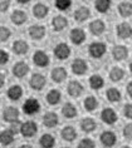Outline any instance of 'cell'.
Wrapping results in <instances>:
<instances>
[{
	"instance_id": "4dcf8cb0",
	"label": "cell",
	"mask_w": 132,
	"mask_h": 148,
	"mask_svg": "<svg viewBox=\"0 0 132 148\" xmlns=\"http://www.w3.org/2000/svg\"><path fill=\"white\" fill-rule=\"evenodd\" d=\"M111 5H112L111 0H96V1H94V8L101 14L107 13L108 10L111 9Z\"/></svg>"
},
{
	"instance_id": "7a4b0ae2",
	"label": "cell",
	"mask_w": 132,
	"mask_h": 148,
	"mask_svg": "<svg viewBox=\"0 0 132 148\" xmlns=\"http://www.w3.org/2000/svg\"><path fill=\"white\" fill-rule=\"evenodd\" d=\"M100 140H101V143L103 147L111 148L117 143V136H116V133L112 132V131H104V132L101 133Z\"/></svg>"
},
{
	"instance_id": "44dd1931",
	"label": "cell",
	"mask_w": 132,
	"mask_h": 148,
	"mask_svg": "<svg viewBox=\"0 0 132 148\" xmlns=\"http://www.w3.org/2000/svg\"><path fill=\"white\" fill-rule=\"evenodd\" d=\"M67 27H68L67 18L60 16V15H57V16H54L53 19H52V28L56 32H62L63 29H65Z\"/></svg>"
},
{
	"instance_id": "d6a6232c",
	"label": "cell",
	"mask_w": 132,
	"mask_h": 148,
	"mask_svg": "<svg viewBox=\"0 0 132 148\" xmlns=\"http://www.w3.org/2000/svg\"><path fill=\"white\" fill-rule=\"evenodd\" d=\"M39 144L42 148H53L54 144H56V139L52 134L47 133V134H43L39 139Z\"/></svg>"
},
{
	"instance_id": "7402d4cb",
	"label": "cell",
	"mask_w": 132,
	"mask_h": 148,
	"mask_svg": "<svg viewBox=\"0 0 132 148\" xmlns=\"http://www.w3.org/2000/svg\"><path fill=\"white\" fill-rule=\"evenodd\" d=\"M60 136H62V138L64 140H67V142H73V140L77 138V131L72 125H67V127H64L60 131Z\"/></svg>"
},
{
	"instance_id": "e575fe53",
	"label": "cell",
	"mask_w": 132,
	"mask_h": 148,
	"mask_svg": "<svg viewBox=\"0 0 132 148\" xmlns=\"http://www.w3.org/2000/svg\"><path fill=\"white\" fill-rule=\"evenodd\" d=\"M88 83H89V87L92 88V89H101L102 87H103V84H104V80L103 78L100 75V74H93L92 77L89 78V80H88Z\"/></svg>"
},
{
	"instance_id": "277c9868",
	"label": "cell",
	"mask_w": 132,
	"mask_h": 148,
	"mask_svg": "<svg viewBox=\"0 0 132 148\" xmlns=\"http://www.w3.org/2000/svg\"><path fill=\"white\" fill-rule=\"evenodd\" d=\"M23 110L27 114H29V116L36 114L40 110V103L38 102V99H35V98H29L24 102Z\"/></svg>"
},
{
	"instance_id": "f5cc1de1",
	"label": "cell",
	"mask_w": 132,
	"mask_h": 148,
	"mask_svg": "<svg viewBox=\"0 0 132 148\" xmlns=\"http://www.w3.org/2000/svg\"><path fill=\"white\" fill-rule=\"evenodd\" d=\"M63 148H68V147H63Z\"/></svg>"
},
{
	"instance_id": "836d02e7",
	"label": "cell",
	"mask_w": 132,
	"mask_h": 148,
	"mask_svg": "<svg viewBox=\"0 0 132 148\" xmlns=\"http://www.w3.org/2000/svg\"><path fill=\"white\" fill-rule=\"evenodd\" d=\"M27 19H28V16L23 10H15V12H13V14H12V21L15 25L24 24L25 21H27Z\"/></svg>"
},
{
	"instance_id": "83f0119b",
	"label": "cell",
	"mask_w": 132,
	"mask_h": 148,
	"mask_svg": "<svg viewBox=\"0 0 132 148\" xmlns=\"http://www.w3.org/2000/svg\"><path fill=\"white\" fill-rule=\"evenodd\" d=\"M45 98H47V102H48L50 106H56V104H58V103L60 102L62 94H60V92L58 89H50L48 93H47Z\"/></svg>"
},
{
	"instance_id": "f546056e",
	"label": "cell",
	"mask_w": 132,
	"mask_h": 148,
	"mask_svg": "<svg viewBox=\"0 0 132 148\" xmlns=\"http://www.w3.org/2000/svg\"><path fill=\"white\" fill-rule=\"evenodd\" d=\"M108 75H109V79H111L112 82H120V80L123 79V77H124V70L121 68V66H112Z\"/></svg>"
},
{
	"instance_id": "ee69618b",
	"label": "cell",
	"mask_w": 132,
	"mask_h": 148,
	"mask_svg": "<svg viewBox=\"0 0 132 148\" xmlns=\"http://www.w3.org/2000/svg\"><path fill=\"white\" fill-rule=\"evenodd\" d=\"M123 114L128 119H132V103H127L123 107Z\"/></svg>"
},
{
	"instance_id": "6da1fadb",
	"label": "cell",
	"mask_w": 132,
	"mask_h": 148,
	"mask_svg": "<svg viewBox=\"0 0 132 148\" xmlns=\"http://www.w3.org/2000/svg\"><path fill=\"white\" fill-rule=\"evenodd\" d=\"M107 51V45L102 42H93L88 47V53L94 59H100L106 54Z\"/></svg>"
},
{
	"instance_id": "4fadbf2b",
	"label": "cell",
	"mask_w": 132,
	"mask_h": 148,
	"mask_svg": "<svg viewBox=\"0 0 132 148\" xmlns=\"http://www.w3.org/2000/svg\"><path fill=\"white\" fill-rule=\"evenodd\" d=\"M59 123V118H58L57 113L54 112H47L43 117V124L47 128H54Z\"/></svg>"
},
{
	"instance_id": "7c38bea8",
	"label": "cell",
	"mask_w": 132,
	"mask_h": 148,
	"mask_svg": "<svg viewBox=\"0 0 132 148\" xmlns=\"http://www.w3.org/2000/svg\"><path fill=\"white\" fill-rule=\"evenodd\" d=\"M120 39H128L132 36V27L128 23H120L116 28Z\"/></svg>"
},
{
	"instance_id": "3957f363",
	"label": "cell",
	"mask_w": 132,
	"mask_h": 148,
	"mask_svg": "<svg viewBox=\"0 0 132 148\" xmlns=\"http://www.w3.org/2000/svg\"><path fill=\"white\" fill-rule=\"evenodd\" d=\"M71 69H72V72L74 73L76 75H83V74H86L87 70H88V64H87V62L84 60V59L77 58V59H74V60L72 62Z\"/></svg>"
},
{
	"instance_id": "5bb4252c",
	"label": "cell",
	"mask_w": 132,
	"mask_h": 148,
	"mask_svg": "<svg viewBox=\"0 0 132 148\" xmlns=\"http://www.w3.org/2000/svg\"><path fill=\"white\" fill-rule=\"evenodd\" d=\"M112 57L117 62L124 60V59L128 57V49H127V47H124V45H116L112 49Z\"/></svg>"
},
{
	"instance_id": "f907efd6",
	"label": "cell",
	"mask_w": 132,
	"mask_h": 148,
	"mask_svg": "<svg viewBox=\"0 0 132 148\" xmlns=\"http://www.w3.org/2000/svg\"><path fill=\"white\" fill-rule=\"evenodd\" d=\"M130 72H131V73H132V62H131V63H130Z\"/></svg>"
},
{
	"instance_id": "74e56055",
	"label": "cell",
	"mask_w": 132,
	"mask_h": 148,
	"mask_svg": "<svg viewBox=\"0 0 132 148\" xmlns=\"http://www.w3.org/2000/svg\"><path fill=\"white\" fill-rule=\"evenodd\" d=\"M56 8L58 10H62V12H65L71 8L72 5V0H56Z\"/></svg>"
},
{
	"instance_id": "2e32d148",
	"label": "cell",
	"mask_w": 132,
	"mask_h": 148,
	"mask_svg": "<svg viewBox=\"0 0 132 148\" xmlns=\"http://www.w3.org/2000/svg\"><path fill=\"white\" fill-rule=\"evenodd\" d=\"M3 118H4V121L9 122V123H12L14 121H18V118H19V110L15 107H6L4 109V112H3Z\"/></svg>"
},
{
	"instance_id": "d590c367",
	"label": "cell",
	"mask_w": 132,
	"mask_h": 148,
	"mask_svg": "<svg viewBox=\"0 0 132 148\" xmlns=\"http://www.w3.org/2000/svg\"><path fill=\"white\" fill-rule=\"evenodd\" d=\"M118 13L123 18H128L132 15V3L128 1H123L118 4Z\"/></svg>"
},
{
	"instance_id": "816d5d0a",
	"label": "cell",
	"mask_w": 132,
	"mask_h": 148,
	"mask_svg": "<svg viewBox=\"0 0 132 148\" xmlns=\"http://www.w3.org/2000/svg\"><path fill=\"white\" fill-rule=\"evenodd\" d=\"M121 148H131V147H130V146H122Z\"/></svg>"
},
{
	"instance_id": "ac0fdd59",
	"label": "cell",
	"mask_w": 132,
	"mask_h": 148,
	"mask_svg": "<svg viewBox=\"0 0 132 148\" xmlns=\"http://www.w3.org/2000/svg\"><path fill=\"white\" fill-rule=\"evenodd\" d=\"M29 35L34 40H40L45 36V28L42 25H33L29 28Z\"/></svg>"
},
{
	"instance_id": "cb8c5ba5",
	"label": "cell",
	"mask_w": 132,
	"mask_h": 148,
	"mask_svg": "<svg viewBox=\"0 0 132 148\" xmlns=\"http://www.w3.org/2000/svg\"><path fill=\"white\" fill-rule=\"evenodd\" d=\"M6 94H8V98L10 101L16 102V101H19L21 98V95H23V88L20 86H18V84H15V86L9 88L8 92H6Z\"/></svg>"
},
{
	"instance_id": "681fc988",
	"label": "cell",
	"mask_w": 132,
	"mask_h": 148,
	"mask_svg": "<svg viewBox=\"0 0 132 148\" xmlns=\"http://www.w3.org/2000/svg\"><path fill=\"white\" fill-rule=\"evenodd\" d=\"M19 148H33L30 144H23V146H20Z\"/></svg>"
},
{
	"instance_id": "ab89813d",
	"label": "cell",
	"mask_w": 132,
	"mask_h": 148,
	"mask_svg": "<svg viewBox=\"0 0 132 148\" xmlns=\"http://www.w3.org/2000/svg\"><path fill=\"white\" fill-rule=\"evenodd\" d=\"M10 35H12V32H10L8 28L6 27H0V42L1 43L6 42V40L10 38Z\"/></svg>"
},
{
	"instance_id": "e0dca14e",
	"label": "cell",
	"mask_w": 132,
	"mask_h": 148,
	"mask_svg": "<svg viewBox=\"0 0 132 148\" xmlns=\"http://www.w3.org/2000/svg\"><path fill=\"white\" fill-rule=\"evenodd\" d=\"M79 125H80V129L86 133H91V132L96 131V128H97L96 121H94L93 118H89V117L83 118V119L79 122Z\"/></svg>"
},
{
	"instance_id": "9a60e30c",
	"label": "cell",
	"mask_w": 132,
	"mask_h": 148,
	"mask_svg": "<svg viewBox=\"0 0 132 148\" xmlns=\"http://www.w3.org/2000/svg\"><path fill=\"white\" fill-rule=\"evenodd\" d=\"M29 73V66L25 62H18L13 66V74L16 78H23Z\"/></svg>"
},
{
	"instance_id": "5b68a950",
	"label": "cell",
	"mask_w": 132,
	"mask_h": 148,
	"mask_svg": "<svg viewBox=\"0 0 132 148\" xmlns=\"http://www.w3.org/2000/svg\"><path fill=\"white\" fill-rule=\"evenodd\" d=\"M45 83H47L45 77L40 73L33 74L30 80H29V86H30V88L34 90H42L44 88V86H45Z\"/></svg>"
},
{
	"instance_id": "8d00e7d4",
	"label": "cell",
	"mask_w": 132,
	"mask_h": 148,
	"mask_svg": "<svg viewBox=\"0 0 132 148\" xmlns=\"http://www.w3.org/2000/svg\"><path fill=\"white\" fill-rule=\"evenodd\" d=\"M83 106H84V109H86L87 112H93V110H96L97 107H98V101H97L96 97L89 95V97H87L84 99Z\"/></svg>"
},
{
	"instance_id": "ba28073f",
	"label": "cell",
	"mask_w": 132,
	"mask_h": 148,
	"mask_svg": "<svg viewBox=\"0 0 132 148\" xmlns=\"http://www.w3.org/2000/svg\"><path fill=\"white\" fill-rule=\"evenodd\" d=\"M69 39L73 44L76 45H80L84 40H86V32L80 28H76V29H72L71 33H69Z\"/></svg>"
},
{
	"instance_id": "7bdbcfd3",
	"label": "cell",
	"mask_w": 132,
	"mask_h": 148,
	"mask_svg": "<svg viewBox=\"0 0 132 148\" xmlns=\"http://www.w3.org/2000/svg\"><path fill=\"white\" fill-rule=\"evenodd\" d=\"M9 53L6 50H3L0 49V65H4L9 62Z\"/></svg>"
},
{
	"instance_id": "30bf717a",
	"label": "cell",
	"mask_w": 132,
	"mask_h": 148,
	"mask_svg": "<svg viewBox=\"0 0 132 148\" xmlns=\"http://www.w3.org/2000/svg\"><path fill=\"white\" fill-rule=\"evenodd\" d=\"M83 86L80 84L78 80H71L68 83V87H67V92L68 94L73 98H78L80 94L83 93Z\"/></svg>"
},
{
	"instance_id": "484cf974",
	"label": "cell",
	"mask_w": 132,
	"mask_h": 148,
	"mask_svg": "<svg viewBox=\"0 0 132 148\" xmlns=\"http://www.w3.org/2000/svg\"><path fill=\"white\" fill-rule=\"evenodd\" d=\"M13 50L14 53L19 54V55H23V54H27L28 50H29V44L25 42V40H15L13 43Z\"/></svg>"
},
{
	"instance_id": "d4e9b609",
	"label": "cell",
	"mask_w": 132,
	"mask_h": 148,
	"mask_svg": "<svg viewBox=\"0 0 132 148\" xmlns=\"http://www.w3.org/2000/svg\"><path fill=\"white\" fill-rule=\"evenodd\" d=\"M48 13H49L48 6L45 4H42V3L35 4L34 8H33V14H34V16L36 19H43V18H45L48 15Z\"/></svg>"
},
{
	"instance_id": "f35d334b",
	"label": "cell",
	"mask_w": 132,
	"mask_h": 148,
	"mask_svg": "<svg viewBox=\"0 0 132 148\" xmlns=\"http://www.w3.org/2000/svg\"><path fill=\"white\" fill-rule=\"evenodd\" d=\"M78 148H96V143L91 138H83L82 140H79Z\"/></svg>"
},
{
	"instance_id": "ffe728a7",
	"label": "cell",
	"mask_w": 132,
	"mask_h": 148,
	"mask_svg": "<svg viewBox=\"0 0 132 148\" xmlns=\"http://www.w3.org/2000/svg\"><path fill=\"white\" fill-rule=\"evenodd\" d=\"M50 77L56 83H62L63 80L67 78V70L63 66H57L50 72Z\"/></svg>"
},
{
	"instance_id": "c3c4849f",
	"label": "cell",
	"mask_w": 132,
	"mask_h": 148,
	"mask_svg": "<svg viewBox=\"0 0 132 148\" xmlns=\"http://www.w3.org/2000/svg\"><path fill=\"white\" fill-rule=\"evenodd\" d=\"M16 1L19 3V4H28L30 0H16Z\"/></svg>"
},
{
	"instance_id": "d6986e66",
	"label": "cell",
	"mask_w": 132,
	"mask_h": 148,
	"mask_svg": "<svg viewBox=\"0 0 132 148\" xmlns=\"http://www.w3.org/2000/svg\"><path fill=\"white\" fill-rule=\"evenodd\" d=\"M89 30H91V33H92L93 35H101V34H103L104 30H106L104 21L103 20H100V19L93 20L92 23L89 24Z\"/></svg>"
},
{
	"instance_id": "4316f807",
	"label": "cell",
	"mask_w": 132,
	"mask_h": 148,
	"mask_svg": "<svg viewBox=\"0 0 132 148\" xmlns=\"http://www.w3.org/2000/svg\"><path fill=\"white\" fill-rule=\"evenodd\" d=\"M62 114H63V117H65L67 119H72V118L77 117L78 110H77L74 104H72V103H65L63 106V108H62Z\"/></svg>"
},
{
	"instance_id": "9c48e42d",
	"label": "cell",
	"mask_w": 132,
	"mask_h": 148,
	"mask_svg": "<svg viewBox=\"0 0 132 148\" xmlns=\"http://www.w3.org/2000/svg\"><path fill=\"white\" fill-rule=\"evenodd\" d=\"M101 119L106 124H113L118 121V117H117V113L112 108H104L101 112Z\"/></svg>"
},
{
	"instance_id": "52a82bcc",
	"label": "cell",
	"mask_w": 132,
	"mask_h": 148,
	"mask_svg": "<svg viewBox=\"0 0 132 148\" xmlns=\"http://www.w3.org/2000/svg\"><path fill=\"white\" fill-rule=\"evenodd\" d=\"M54 55H56V58L59 59V60H65V59L71 55V48L65 43L57 44V47L54 48Z\"/></svg>"
},
{
	"instance_id": "f6af8a7d",
	"label": "cell",
	"mask_w": 132,
	"mask_h": 148,
	"mask_svg": "<svg viewBox=\"0 0 132 148\" xmlns=\"http://www.w3.org/2000/svg\"><path fill=\"white\" fill-rule=\"evenodd\" d=\"M10 6V0H0V12L4 13L9 9Z\"/></svg>"
},
{
	"instance_id": "b9f144b4",
	"label": "cell",
	"mask_w": 132,
	"mask_h": 148,
	"mask_svg": "<svg viewBox=\"0 0 132 148\" xmlns=\"http://www.w3.org/2000/svg\"><path fill=\"white\" fill-rule=\"evenodd\" d=\"M123 137L126 139H132V123H128L124 125V128H123Z\"/></svg>"
},
{
	"instance_id": "60d3db41",
	"label": "cell",
	"mask_w": 132,
	"mask_h": 148,
	"mask_svg": "<svg viewBox=\"0 0 132 148\" xmlns=\"http://www.w3.org/2000/svg\"><path fill=\"white\" fill-rule=\"evenodd\" d=\"M21 122H19V119L18 121H14V122H12L10 123V127H9V129L12 131L14 134H18V133H20L21 132Z\"/></svg>"
},
{
	"instance_id": "7dc6e473",
	"label": "cell",
	"mask_w": 132,
	"mask_h": 148,
	"mask_svg": "<svg viewBox=\"0 0 132 148\" xmlns=\"http://www.w3.org/2000/svg\"><path fill=\"white\" fill-rule=\"evenodd\" d=\"M4 83H5V75L3 73H0V88L4 86Z\"/></svg>"
},
{
	"instance_id": "bcb514c9",
	"label": "cell",
	"mask_w": 132,
	"mask_h": 148,
	"mask_svg": "<svg viewBox=\"0 0 132 148\" xmlns=\"http://www.w3.org/2000/svg\"><path fill=\"white\" fill-rule=\"evenodd\" d=\"M126 90H127V94H128V95H130V97L132 98V80H131V82H128V83H127Z\"/></svg>"
},
{
	"instance_id": "f1b7e54d",
	"label": "cell",
	"mask_w": 132,
	"mask_h": 148,
	"mask_svg": "<svg viewBox=\"0 0 132 148\" xmlns=\"http://www.w3.org/2000/svg\"><path fill=\"white\" fill-rule=\"evenodd\" d=\"M106 98L111 103H117L122 99V94H121V92L117 88H109L106 92Z\"/></svg>"
},
{
	"instance_id": "8992f818",
	"label": "cell",
	"mask_w": 132,
	"mask_h": 148,
	"mask_svg": "<svg viewBox=\"0 0 132 148\" xmlns=\"http://www.w3.org/2000/svg\"><path fill=\"white\" fill-rule=\"evenodd\" d=\"M21 134L23 137H27V138H30V137L35 136L38 133V125H36L35 122L33 121H27L21 124Z\"/></svg>"
},
{
	"instance_id": "603a6c76",
	"label": "cell",
	"mask_w": 132,
	"mask_h": 148,
	"mask_svg": "<svg viewBox=\"0 0 132 148\" xmlns=\"http://www.w3.org/2000/svg\"><path fill=\"white\" fill-rule=\"evenodd\" d=\"M73 15H74V19L78 21V23H83V21H86L88 18L91 16V12L88 8H86V6H79V8L74 12Z\"/></svg>"
},
{
	"instance_id": "8fae6325",
	"label": "cell",
	"mask_w": 132,
	"mask_h": 148,
	"mask_svg": "<svg viewBox=\"0 0 132 148\" xmlns=\"http://www.w3.org/2000/svg\"><path fill=\"white\" fill-rule=\"evenodd\" d=\"M33 60H34V64L40 66V68H44L49 64V57L45 51L43 50H36L34 55H33Z\"/></svg>"
},
{
	"instance_id": "1f68e13d",
	"label": "cell",
	"mask_w": 132,
	"mask_h": 148,
	"mask_svg": "<svg viewBox=\"0 0 132 148\" xmlns=\"http://www.w3.org/2000/svg\"><path fill=\"white\" fill-rule=\"evenodd\" d=\"M14 133L10 129H5V131L0 132V143L3 146H9L14 142Z\"/></svg>"
}]
</instances>
